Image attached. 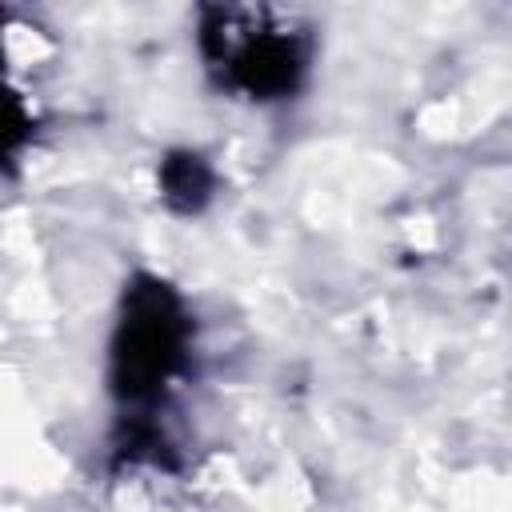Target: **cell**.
I'll list each match as a JSON object with an SVG mask.
<instances>
[{"label":"cell","mask_w":512,"mask_h":512,"mask_svg":"<svg viewBox=\"0 0 512 512\" xmlns=\"http://www.w3.org/2000/svg\"><path fill=\"white\" fill-rule=\"evenodd\" d=\"M212 32H224V64H232L240 84H248L252 92L292 88V80L304 64L292 32L260 28V24H248L244 16H232V12H224L220 28H212Z\"/></svg>","instance_id":"6da1fadb"},{"label":"cell","mask_w":512,"mask_h":512,"mask_svg":"<svg viewBox=\"0 0 512 512\" xmlns=\"http://www.w3.org/2000/svg\"><path fill=\"white\" fill-rule=\"evenodd\" d=\"M172 356H176V312H172V300L164 292H148V296L136 300L132 320L124 324L120 364H124L128 388L140 392L152 380H160L168 372Z\"/></svg>","instance_id":"7a4b0ae2"},{"label":"cell","mask_w":512,"mask_h":512,"mask_svg":"<svg viewBox=\"0 0 512 512\" xmlns=\"http://www.w3.org/2000/svg\"><path fill=\"white\" fill-rule=\"evenodd\" d=\"M20 132H24V112H20V104H16L8 92H0V152H4L12 140H20Z\"/></svg>","instance_id":"3957f363"}]
</instances>
